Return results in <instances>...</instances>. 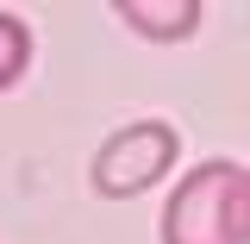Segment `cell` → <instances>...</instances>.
<instances>
[{
	"label": "cell",
	"mask_w": 250,
	"mask_h": 244,
	"mask_svg": "<svg viewBox=\"0 0 250 244\" xmlns=\"http://www.w3.org/2000/svg\"><path fill=\"white\" fill-rule=\"evenodd\" d=\"M175 156H182V132L169 119H131L119 125L88 163V182L94 194H106V200H131V194H144L156 188L169 169H175Z\"/></svg>",
	"instance_id": "cell-2"
},
{
	"label": "cell",
	"mask_w": 250,
	"mask_h": 244,
	"mask_svg": "<svg viewBox=\"0 0 250 244\" xmlns=\"http://www.w3.org/2000/svg\"><path fill=\"white\" fill-rule=\"evenodd\" d=\"M113 19L131 25L138 38H150V44H182L200 31L207 6L200 0H113Z\"/></svg>",
	"instance_id": "cell-3"
},
{
	"label": "cell",
	"mask_w": 250,
	"mask_h": 244,
	"mask_svg": "<svg viewBox=\"0 0 250 244\" xmlns=\"http://www.w3.org/2000/svg\"><path fill=\"white\" fill-rule=\"evenodd\" d=\"M238 182H244V169L231 156L194 163L163 207V244H244Z\"/></svg>",
	"instance_id": "cell-1"
},
{
	"label": "cell",
	"mask_w": 250,
	"mask_h": 244,
	"mask_svg": "<svg viewBox=\"0 0 250 244\" xmlns=\"http://www.w3.org/2000/svg\"><path fill=\"white\" fill-rule=\"evenodd\" d=\"M25 63H31V25L19 13H0V94L25 75Z\"/></svg>",
	"instance_id": "cell-4"
},
{
	"label": "cell",
	"mask_w": 250,
	"mask_h": 244,
	"mask_svg": "<svg viewBox=\"0 0 250 244\" xmlns=\"http://www.w3.org/2000/svg\"><path fill=\"white\" fill-rule=\"evenodd\" d=\"M238 213H244V244H250V169H244V182H238Z\"/></svg>",
	"instance_id": "cell-5"
}]
</instances>
